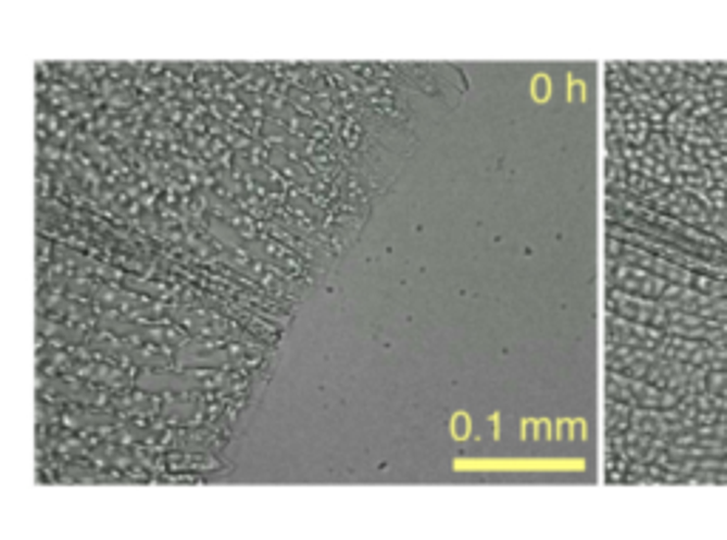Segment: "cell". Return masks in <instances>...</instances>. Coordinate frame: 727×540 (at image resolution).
<instances>
[{
    "mask_svg": "<svg viewBox=\"0 0 727 540\" xmlns=\"http://www.w3.org/2000/svg\"><path fill=\"white\" fill-rule=\"evenodd\" d=\"M619 279H623L625 290L628 293H648V297H665L662 290L665 288V281L656 279V276H648L645 271H634V267H625L623 274H619Z\"/></svg>",
    "mask_w": 727,
    "mask_h": 540,
    "instance_id": "7a4b0ae2",
    "label": "cell"
},
{
    "mask_svg": "<svg viewBox=\"0 0 727 540\" xmlns=\"http://www.w3.org/2000/svg\"><path fill=\"white\" fill-rule=\"evenodd\" d=\"M614 302L619 304V311H623L625 316L637 318V322L668 325L670 313L662 311L660 304H651V302H645V299H634V297H628V293H614Z\"/></svg>",
    "mask_w": 727,
    "mask_h": 540,
    "instance_id": "6da1fadb",
    "label": "cell"
},
{
    "mask_svg": "<svg viewBox=\"0 0 727 540\" xmlns=\"http://www.w3.org/2000/svg\"><path fill=\"white\" fill-rule=\"evenodd\" d=\"M711 392L725 395L727 399V373H716V376H711Z\"/></svg>",
    "mask_w": 727,
    "mask_h": 540,
    "instance_id": "3957f363",
    "label": "cell"
}]
</instances>
